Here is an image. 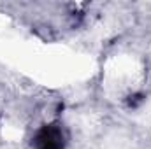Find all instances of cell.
I'll list each match as a JSON object with an SVG mask.
<instances>
[{"label":"cell","mask_w":151,"mask_h":149,"mask_svg":"<svg viewBox=\"0 0 151 149\" xmlns=\"http://www.w3.org/2000/svg\"><path fill=\"white\" fill-rule=\"evenodd\" d=\"M34 149H63L65 148V133L60 125H46L40 128L32 142Z\"/></svg>","instance_id":"6da1fadb"}]
</instances>
